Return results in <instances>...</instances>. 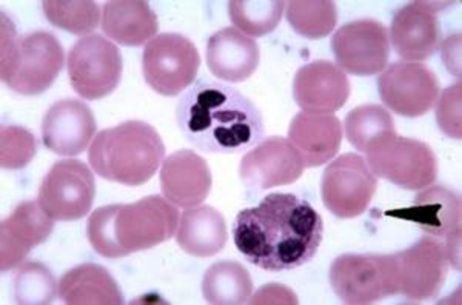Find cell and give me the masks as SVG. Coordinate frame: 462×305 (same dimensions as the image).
I'll use <instances>...</instances> for the list:
<instances>
[{"label": "cell", "mask_w": 462, "mask_h": 305, "mask_svg": "<svg viewBox=\"0 0 462 305\" xmlns=\"http://www.w3.org/2000/svg\"><path fill=\"white\" fill-rule=\"evenodd\" d=\"M237 250L267 272H289L310 263L324 237L319 213L291 193H272L239 211L233 224Z\"/></svg>", "instance_id": "1"}, {"label": "cell", "mask_w": 462, "mask_h": 305, "mask_svg": "<svg viewBox=\"0 0 462 305\" xmlns=\"http://www.w3.org/2000/svg\"><path fill=\"white\" fill-rule=\"evenodd\" d=\"M176 121L191 145L210 154L248 152L265 132L263 115L247 96L205 78L179 99Z\"/></svg>", "instance_id": "2"}, {"label": "cell", "mask_w": 462, "mask_h": 305, "mask_svg": "<svg viewBox=\"0 0 462 305\" xmlns=\"http://www.w3.org/2000/svg\"><path fill=\"white\" fill-rule=\"evenodd\" d=\"M179 211L162 196L100 207L89 216L87 236L104 258L117 259L167 243L178 230Z\"/></svg>", "instance_id": "3"}, {"label": "cell", "mask_w": 462, "mask_h": 305, "mask_svg": "<svg viewBox=\"0 0 462 305\" xmlns=\"http://www.w3.org/2000/svg\"><path fill=\"white\" fill-rule=\"evenodd\" d=\"M163 158L162 137L143 121H126L102 130L88 150L89 165L100 178L128 187L152 180Z\"/></svg>", "instance_id": "4"}, {"label": "cell", "mask_w": 462, "mask_h": 305, "mask_svg": "<svg viewBox=\"0 0 462 305\" xmlns=\"http://www.w3.org/2000/svg\"><path fill=\"white\" fill-rule=\"evenodd\" d=\"M63 48L48 32L17 36L13 22L2 19V80L17 95L47 91L63 69Z\"/></svg>", "instance_id": "5"}, {"label": "cell", "mask_w": 462, "mask_h": 305, "mask_svg": "<svg viewBox=\"0 0 462 305\" xmlns=\"http://www.w3.org/2000/svg\"><path fill=\"white\" fill-rule=\"evenodd\" d=\"M330 284L337 298L350 305L374 304L400 293L394 254L337 256L330 267Z\"/></svg>", "instance_id": "6"}, {"label": "cell", "mask_w": 462, "mask_h": 305, "mask_svg": "<svg viewBox=\"0 0 462 305\" xmlns=\"http://www.w3.org/2000/svg\"><path fill=\"white\" fill-rule=\"evenodd\" d=\"M199 67L195 43L178 32L159 34L143 50V78L159 95H180L195 82Z\"/></svg>", "instance_id": "7"}, {"label": "cell", "mask_w": 462, "mask_h": 305, "mask_svg": "<svg viewBox=\"0 0 462 305\" xmlns=\"http://www.w3.org/2000/svg\"><path fill=\"white\" fill-rule=\"evenodd\" d=\"M67 69L71 87L80 97L99 100L121 84V51L106 37L89 34L69 50Z\"/></svg>", "instance_id": "8"}, {"label": "cell", "mask_w": 462, "mask_h": 305, "mask_svg": "<svg viewBox=\"0 0 462 305\" xmlns=\"http://www.w3.org/2000/svg\"><path fill=\"white\" fill-rule=\"evenodd\" d=\"M367 163L376 178L410 191L430 187L438 176L433 150L422 141L398 134L368 152Z\"/></svg>", "instance_id": "9"}, {"label": "cell", "mask_w": 462, "mask_h": 305, "mask_svg": "<svg viewBox=\"0 0 462 305\" xmlns=\"http://www.w3.org/2000/svg\"><path fill=\"white\" fill-rule=\"evenodd\" d=\"M378 189V178L372 173L367 161L346 152L327 165L322 174V202L331 215L352 219L364 215Z\"/></svg>", "instance_id": "10"}, {"label": "cell", "mask_w": 462, "mask_h": 305, "mask_svg": "<svg viewBox=\"0 0 462 305\" xmlns=\"http://www.w3.org/2000/svg\"><path fill=\"white\" fill-rule=\"evenodd\" d=\"M96 196L95 176L76 159L54 163L39 187L37 202L56 221H78L88 215Z\"/></svg>", "instance_id": "11"}, {"label": "cell", "mask_w": 462, "mask_h": 305, "mask_svg": "<svg viewBox=\"0 0 462 305\" xmlns=\"http://www.w3.org/2000/svg\"><path fill=\"white\" fill-rule=\"evenodd\" d=\"M331 50L344 73L374 76L389 63V30L374 19L348 22L335 32Z\"/></svg>", "instance_id": "12"}, {"label": "cell", "mask_w": 462, "mask_h": 305, "mask_svg": "<svg viewBox=\"0 0 462 305\" xmlns=\"http://www.w3.org/2000/svg\"><path fill=\"white\" fill-rule=\"evenodd\" d=\"M383 106L404 117H420L435 106L439 97L436 74L424 63L394 62L378 79Z\"/></svg>", "instance_id": "13"}, {"label": "cell", "mask_w": 462, "mask_h": 305, "mask_svg": "<svg viewBox=\"0 0 462 305\" xmlns=\"http://www.w3.org/2000/svg\"><path fill=\"white\" fill-rule=\"evenodd\" d=\"M304 159L284 137L263 139L242 158L239 176L245 189L258 195L265 189L296 182L304 171Z\"/></svg>", "instance_id": "14"}, {"label": "cell", "mask_w": 462, "mask_h": 305, "mask_svg": "<svg viewBox=\"0 0 462 305\" xmlns=\"http://www.w3.org/2000/svg\"><path fill=\"white\" fill-rule=\"evenodd\" d=\"M400 293L407 300H431L441 293L448 273V254L446 244L426 236L404 252L394 253Z\"/></svg>", "instance_id": "15"}, {"label": "cell", "mask_w": 462, "mask_h": 305, "mask_svg": "<svg viewBox=\"0 0 462 305\" xmlns=\"http://www.w3.org/2000/svg\"><path fill=\"white\" fill-rule=\"evenodd\" d=\"M390 43L407 62L431 58L441 48V23L438 8L427 2H411L394 13Z\"/></svg>", "instance_id": "16"}, {"label": "cell", "mask_w": 462, "mask_h": 305, "mask_svg": "<svg viewBox=\"0 0 462 305\" xmlns=\"http://www.w3.org/2000/svg\"><path fill=\"white\" fill-rule=\"evenodd\" d=\"M348 96L346 73L328 60L307 63L294 76L293 97L304 113L333 115L346 106Z\"/></svg>", "instance_id": "17"}, {"label": "cell", "mask_w": 462, "mask_h": 305, "mask_svg": "<svg viewBox=\"0 0 462 305\" xmlns=\"http://www.w3.org/2000/svg\"><path fill=\"white\" fill-rule=\"evenodd\" d=\"M54 219L39 202H22L2 222L0 228V267L2 272L19 267L32 248L45 243L53 233Z\"/></svg>", "instance_id": "18"}, {"label": "cell", "mask_w": 462, "mask_h": 305, "mask_svg": "<svg viewBox=\"0 0 462 305\" xmlns=\"http://www.w3.org/2000/svg\"><path fill=\"white\" fill-rule=\"evenodd\" d=\"M96 128L93 111L87 104L78 99L59 100L43 116V143L60 156H78L93 141Z\"/></svg>", "instance_id": "19"}, {"label": "cell", "mask_w": 462, "mask_h": 305, "mask_svg": "<svg viewBox=\"0 0 462 305\" xmlns=\"http://www.w3.org/2000/svg\"><path fill=\"white\" fill-rule=\"evenodd\" d=\"M211 170L193 150H179L165 159L161 169V189L174 206L193 208L210 195Z\"/></svg>", "instance_id": "20"}, {"label": "cell", "mask_w": 462, "mask_h": 305, "mask_svg": "<svg viewBox=\"0 0 462 305\" xmlns=\"http://www.w3.org/2000/svg\"><path fill=\"white\" fill-rule=\"evenodd\" d=\"M413 222L433 237H450L461 232V196L457 189L436 185L416 196L413 204L387 213Z\"/></svg>", "instance_id": "21"}, {"label": "cell", "mask_w": 462, "mask_h": 305, "mask_svg": "<svg viewBox=\"0 0 462 305\" xmlns=\"http://www.w3.org/2000/svg\"><path fill=\"white\" fill-rule=\"evenodd\" d=\"M259 60L258 42L236 28L219 30L207 43V65L211 74L231 84L250 79L258 69Z\"/></svg>", "instance_id": "22"}, {"label": "cell", "mask_w": 462, "mask_h": 305, "mask_svg": "<svg viewBox=\"0 0 462 305\" xmlns=\"http://www.w3.org/2000/svg\"><path fill=\"white\" fill-rule=\"evenodd\" d=\"M289 141L300 152L307 169L330 162L342 143V124L333 115L300 113L290 124Z\"/></svg>", "instance_id": "23"}, {"label": "cell", "mask_w": 462, "mask_h": 305, "mask_svg": "<svg viewBox=\"0 0 462 305\" xmlns=\"http://www.w3.org/2000/svg\"><path fill=\"white\" fill-rule=\"evenodd\" d=\"M158 30V16L143 0H113L102 8V32L124 47H141Z\"/></svg>", "instance_id": "24"}, {"label": "cell", "mask_w": 462, "mask_h": 305, "mask_svg": "<svg viewBox=\"0 0 462 305\" xmlns=\"http://www.w3.org/2000/svg\"><path fill=\"white\" fill-rule=\"evenodd\" d=\"M228 232L221 211L213 207L189 208L179 217V247L196 258H210L226 247Z\"/></svg>", "instance_id": "25"}, {"label": "cell", "mask_w": 462, "mask_h": 305, "mask_svg": "<svg viewBox=\"0 0 462 305\" xmlns=\"http://www.w3.org/2000/svg\"><path fill=\"white\" fill-rule=\"evenodd\" d=\"M59 296L69 305L124 304V295L110 272L89 263L63 274L59 282Z\"/></svg>", "instance_id": "26"}, {"label": "cell", "mask_w": 462, "mask_h": 305, "mask_svg": "<svg viewBox=\"0 0 462 305\" xmlns=\"http://www.w3.org/2000/svg\"><path fill=\"white\" fill-rule=\"evenodd\" d=\"M202 293L208 304H245L253 293L252 276L236 261L215 263L205 272Z\"/></svg>", "instance_id": "27"}, {"label": "cell", "mask_w": 462, "mask_h": 305, "mask_svg": "<svg viewBox=\"0 0 462 305\" xmlns=\"http://www.w3.org/2000/svg\"><path fill=\"white\" fill-rule=\"evenodd\" d=\"M346 136L357 152H372L381 143L396 136L393 116L383 106L376 104L356 106L346 115Z\"/></svg>", "instance_id": "28"}, {"label": "cell", "mask_w": 462, "mask_h": 305, "mask_svg": "<svg viewBox=\"0 0 462 305\" xmlns=\"http://www.w3.org/2000/svg\"><path fill=\"white\" fill-rule=\"evenodd\" d=\"M287 21L300 36L322 39L337 27V4L330 0H293L287 4Z\"/></svg>", "instance_id": "29"}, {"label": "cell", "mask_w": 462, "mask_h": 305, "mask_svg": "<svg viewBox=\"0 0 462 305\" xmlns=\"http://www.w3.org/2000/svg\"><path fill=\"white\" fill-rule=\"evenodd\" d=\"M285 2H250V0H233L228 2V14L233 25L250 36H265L276 30L282 19Z\"/></svg>", "instance_id": "30"}, {"label": "cell", "mask_w": 462, "mask_h": 305, "mask_svg": "<svg viewBox=\"0 0 462 305\" xmlns=\"http://www.w3.org/2000/svg\"><path fill=\"white\" fill-rule=\"evenodd\" d=\"M43 13L54 27L65 32L84 36L99 25L100 11L96 2L79 0V2H63L48 0L42 4Z\"/></svg>", "instance_id": "31"}, {"label": "cell", "mask_w": 462, "mask_h": 305, "mask_svg": "<svg viewBox=\"0 0 462 305\" xmlns=\"http://www.w3.org/2000/svg\"><path fill=\"white\" fill-rule=\"evenodd\" d=\"M17 304H51L59 293L53 273L41 263H25L14 281Z\"/></svg>", "instance_id": "32"}, {"label": "cell", "mask_w": 462, "mask_h": 305, "mask_svg": "<svg viewBox=\"0 0 462 305\" xmlns=\"http://www.w3.org/2000/svg\"><path fill=\"white\" fill-rule=\"evenodd\" d=\"M0 139V163L5 170L23 169L36 156V137L27 128L4 126Z\"/></svg>", "instance_id": "33"}, {"label": "cell", "mask_w": 462, "mask_h": 305, "mask_svg": "<svg viewBox=\"0 0 462 305\" xmlns=\"http://www.w3.org/2000/svg\"><path fill=\"white\" fill-rule=\"evenodd\" d=\"M436 121L447 136L461 139V82L442 93L436 104Z\"/></svg>", "instance_id": "34"}, {"label": "cell", "mask_w": 462, "mask_h": 305, "mask_svg": "<svg viewBox=\"0 0 462 305\" xmlns=\"http://www.w3.org/2000/svg\"><path fill=\"white\" fill-rule=\"evenodd\" d=\"M250 304H298V296L285 285H263L256 295L250 298Z\"/></svg>", "instance_id": "35"}]
</instances>
